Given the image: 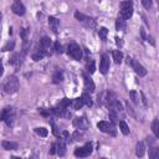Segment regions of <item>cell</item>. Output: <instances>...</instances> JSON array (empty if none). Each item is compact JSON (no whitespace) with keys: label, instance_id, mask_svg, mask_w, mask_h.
Returning <instances> with one entry per match:
<instances>
[{"label":"cell","instance_id":"obj_1","mask_svg":"<svg viewBox=\"0 0 159 159\" xmlns=\"http://www.w3.org/2000/svg\"><path fill=\"white\" fill-rule=\"evenodd\" d=\"M2 88L4 91L7 93V94H12V93H16L17 89H19V80L15 77V76H9L4 84H2Z\"/></svg>","mask_w":159,"mask_h":159},{"label":"cell","instance_id":"obj_2","mask_svg":"<svg viewBox=\"0 0 159 159\" xmlns=\"http://www.w3.org/2000/svg\"><path fill=\"white\" fill-rule=\"evenodd\" d=\"M133 15V4L130 0H124L120 2V11H119V17L128 20Z\"/></svg>","mask_w":159,"mask_h":159},{"label":"cell","instance_id":"obj_3","mask_svg":"<svg viewBox=\"0 0 159 159\" xmlns=\"http://www.w3.org/2000/svg\"><path fill=\"white\" fill-rule=\"evenodd\" d=\"M1 119H2L9 127H12V125H14V120H15V111H14L11 107L4 108L2 113H1Z\"/></svg>","mask_w":159,"mask_h":159},{"label":"cell","instance_id":"obj_4","mask_svg":"<svg viewBox=\"0 0 159 159\" xmlns=\"http://www.w3.org/2000/svg\"><path fill=\"white\" fill-rule=\"evenodd\" d=\"M97 128L103 133H107V134H111V135H116V127H114L113 122L101 120V122L97 123Z\"/></svg>","mask_w":159,"mask_h":159},{"label":"cell","instance_id":"obj_5","mask_svg":"<svg viewBox=\"0 0 159 159\" xmlns=\"http://www.w3.org/2000/svg\"><path fill=\"white\" fill-rule=\"evenodd\" d=\"M127 63L132 66V68L134 70V72H135L138 76L143 77V76H145V75H147V70H145V68H144V66H142L138 61H135V60H133V58L128 57V58H127Z\"/></svg>","mask_w":159,"mask_h":159},{"label":"cell","instance_id":"obj_6","mask_svg":"<svg viewBox=\"0 0 159 159\" xmlns=\"http://www.w3.org/2000/svg\"><path fill=\"white\" fill-rule=\"evenodd\" d=\"M67 53H68V56H71L76 61H80L82 57V51L77 43H70L67 47Z\"/></svg>","mask_w":159,"mask_h":159},{"label":"cell","instance_id":"obj_7","mask_svg":"<svg viewBox=\"0 0 159 159\" xmlns=\"http://www.w3.org/2000/svg\"><path fill=\"white\" fill-rule=\"evenodd\" d=\"M92 144L91 143H87L86 145L81 147V148H77L75 150V155L76 157H80V158H84V157H88L91 153H92Z\"/></svg>","mask_w":159,"mask_h":159},{"label":"cell","instance_id":"obj_8","mask_svg":"<svg viewBox=\"0 0 159 159\" xmlns=\"http://www.w3.org/2000/svg\"><path fill=\"white\" fill-rule=\"evenodd\" d=\"M75 17H76L80 22L84 24L86 26L93 27V26L96 25V22H94V20H93L92 17H88V16H86V15H83V14H81V12H78V11H76V12H75Z\"/></svg>","mask_w":159,"mask_h":159},{"label":"cell","instance_id":"obj_9","mask_svg":"<svg viewBox=\"0 0 159 159\" xmlns=\"http://www.w3.org/2000/svg\"><path fill=\"white\" fill-rule=\"evenodd\" d=\"M11 10H12L14 14H16V15H19V16L25 15V6H24V4H22L20 0H15V1L12 2Z\"/></svg>","mask_w":159,"mask_h":159},{"label":"cell","instance_id":"obj_10","mask_svg":"<svg viewBox=\"0 0 159 159\" xmlns=\"http://www.w3.org/2000/svg\"><path fill=\"white\" fill-rule=\"evenodd\" d=\"M73 125L77 128V129H87L89 123L88 120L86 119V117H76L73 119Z\"/></svg>","mask_w":159,"mask_h":159},{"label":"cell","instance_id":"obj_11","mask_svg":"<svg viewBox=\"0 0 159 159\" xmlns=\"http://www.w3.org/2000/svg\"><path fill=\"white\" fill-rule=\"evenodd\" d=\"M108 70H109V58L107 55H102L101 62H99V71H101V73L106 75L108 72Z\"/></svg>","mask_w":159,"mask_h":159},{"label":"cell","instance_id":"obj_12","mask_svg":"<svg viewBox=\"0 0 159 159\" xmlns=\"http://www.w3.org/2000/svg\"><path fill=\"white\" fill-rule=\"evenodd\" d=\"M22 57H24V53H16V55H14L11 58H10V63L14 66V67H20L21 66V63H22Z\"/></svg>","mask_w":159,"mask_h":159},{"label":"cell","instance_id":"obj_13","mask_svg":"<svg viewBox=\"0 0 159 159\" xmlns=\"http://www.w3.org/2000/svg\"><path fill=\"white\" fill-rule=\"evenodd\" d=\"M83 81H84V89L87 92H93L94 91V83H93V81L87 75H83Z\"/></svg>","mask_w":159,"mask_h":159},{"label":"cell","instance_id":"obj_14","mask_svg":"<svg viewBox=\"0 0 159 159\" xmlns=\"http://www.w3.org/2000/svg\"><path fill=\"white\" fill-rule=\"evenodd\" d=\"M50 45H51V40L48 39V37H42L41 40H40V50H42V51H45L46 52V50L47 48H50Z\"/></svg>","mask_w":159,"mask_h":159},{"label":"cell","instance_id":"obj_15","mask_svg":"<svg viewBox=\"0 0 159 159\" xmlns=\"http://www.w3.org/2000/svg\"><path fill=\"white\" fill-rule=\"evenodd\" d=\"M144 152H145L144 143L143 142L137 143V147H135V154H137V157H143L144 155Z\"/></svg>","mask_w":159,"mask_h":159},{"label":"cell","instance_id":"obj_16","mask_svg":"<svg viewBox=\"0 0 159 159\" xmlns=\"http://www.w3.org/2000/svg\"><path fill=\"white\" fill-rule=\"evenodd\" d=\"M48 25L52 29L53 32H57V29H58V20L56 17H48Z\"/></svg>","mask_w":159,"mask_h":159},{"label":"cell","instance_id":"obj_17","mask_svg":"<svg viewBox=\"0 0 159 159\" xmlns=\"http://www.w3.org/2000/svg\"><path fill=\"white\" fill-rule=\"evenodd\" d=\"M112 56H113V60H114L116 63H120L122 60H123V53H122L119 50H114V51L112 52Z\"/></svg>","mask_w":159,"mask_h":159},{"label":"cell","instance_id":"obj_18","mask_svg":"<svg viewBox=\"0 0 159 159\" xmlns=\"http://www.w3.org/2000/svg\"><path fill=\"white\" fill-rule=\"evenodd\" d=\"M1 145H2V148H4V149H6V150H14V149H16V148H17V144H16V143L6 142V140H4V142L1 143Z\"/></svg>","mask_w":159,"mask_h":159},{"label":"cell","instance_id":"obj_19","mask_svg":"<svg viewBox=\"0 0 159 159\" xmlns=\"http://www.w3.org/2000/svg\"><path fill=\"white\" fill-rule=\"evenodd\" d=\"M125 20L124 19H122V17H118L117 19V21H116V29L119 31V30H125Z\"/></svg>","mask_w":159,"mask_h":159},{"label":"cell","instance_id":"obj_20","mask_svg":"<svg viewBox=\"0 0 159 159\" xmlns=\"http://www.w3.org/2000/svg\"><path fill=\"white\" fill-rule=\"evenodd\" d=\"M83 104H84V103H83V101H82V98H81V97H80V98L73 99V101H72V103H71V106L73 107V109H75V111L81 109V107H82Z\"/></svg>","mask_w":159,"mask_h":159},{"label":"cell","instance_id":"obj_21","mask_svg":"<svg viewBox=\"0 0 159 159\" xmlns=\"http://www.w3.org/2000/svg\"><path fill=\"white\" fill-rule=\"evenodd\" d=\"M56 145H57V154L62 157L66 152V144L63 143V140H60L58 143H56Z\"/></svg>","mask_w":159,"mask_h":159},{"label":"cell","instance_id":"obj_22","mask_svg":"<svg viewBox=\"0 0 159 159\" xmlns=\"http://www.w3.org/2000/svg\"><path fill=\"white\" fill-rule=\"evenodd\" d=\"M152 130L154 133V135L157 138H159V120L158 119H154L153 123H152Z\"/></svg>","mask_w":159,"mask_h":159},{"label":"cell","instance_id":"obj_23","mask_svg":"<svg viewBox=\"0 0 159 159\" xmlns=\"http://www.w3.org/2000/svg\"><path fill=\"white\" fill-rule=\"evenodd\" d=\"M46 55V52L45 51H42V50H39L37 52H35L31 57H32V60L34 61H40V60H42L43 58V56Z\"/></svg>","mask_w":159,"mask_h":159},{"label":"cell","instance_id":"obj_24","mask_svg":"<svg viewBox=\"0 0 159 159\" xmlns=\"http://www.w3.org/2000/svg\"><path fill=\"white\" fill-rule=\"evenodd\" d=\"M119 129H120V132L123 133V134H129V127H128V124L124 122V120H120L119 122Z\"/></svg>","mask_w":159,"mask_h":159},{"label":"cell","instance_id":"obj_25","mask_svg":"<svg viewBox=\"0 0 159 159\" xmlns=\"http://www.w3.org/2000/svg\"><path fill=\"white\" fill-rule=\"evenodd\" d=\"M81 98H82V101H83V103H84L86 106H88V107H91V106H92V98L89 97V94L83 93V94L81 96Z\"/></svg>","mask_w":159,"mask_h":159},{"label":"cell","instance_id":"obj_26","mask_svg":"<svg viewBox=\"0 0 159 159\" xmlns=\"http://www.w3.org/2000/svg\"><path fill=\"white\" fill-rule=\"evenodd\" d=\"M35 133H36L37 135H40V137H46L48 132H47V129H46V128L41 127V128H35Z\"/></svg>","mask_w":159,"mask_h":159},{"label":"cell","instance_id":"obj_27","mask_svg":"<svg viewBox=\"0 0 159 159\" xmlns=\"http://www.w3.org/2000/svg\"><path fill=\"white\" fill-rule=\"evenodd\" d=\"M62 80H63V75H62V72L57 71V72L53 75V82H55V83H60V82H62Z\"/></svg>","mask_w":159,"mask_h":159},{"label":"cell","instance_id":"obj_28","mask_svg":"<svg viewBox=\"0 0 159 159\" xmlns=\"http://www.w3.org/2000/svg\"><path fill=\"white\" fill-rule=\"evenodd\" d=\"M107 34H108V30L106 27H101L98 30V36L102 39V40H106L107 39Z\"/></svg>","mask_w":159,"mask_h":159},{"label":"cell","instance_id":"obj_29","mask_svg":"<svg viewBox=\"0 0 159 159\" xmlns=\"http://www.w3.org/2000/svg\"><path fill=\"white\" fill-rule=\"evenodd\" d=\"M109 119H111V122L116 123L118 120V113L116 111H113V109H109Z\"/></svg>","mask_w":159,"mask_h":159},{"label":"cell","instance_id":"obj_30","mask_svg":"<svg viewBox=\"0 0 159 159\" xmlns=\"http://www.w3.org/2000/svg\"><path fill=\"white\" fill-rule=\"evenodd\" d=\"M149 157L150 158H159V148H152L149 150Z\"/></svg>","mask_w":159,"mask_h":159},{"label":"cell","instance_id":"obj_31","mask_svg":"<svg viewBox=\"0 0 159 159\" xmlns=\"http://www.w3.org/2000/svg\"><path fill=\"white\" fill-rule=\"evenodd\" d=\"M94 61L93 60H89L88 62H87V71L89 72V73H93L94 72Z\"/></svg>","mask_w":159,"mask_h":159},{"label":"cell","instance_id":"obj_32","mask_svg":"<svg viewBox=\"0 0 159 159\" xmlns=\"http://www.w3.org/2000/svg\"><path fill=\"white\" fill-rule=\"evenodd\" d=\"M129 96H130V98L133 99L134 103H138V102H139V96H138V93H137L135 91H130Z\"/></svg>","mask_w":159,"mask_h":159},{"label":"cell","instance_id":"obj_33","mask_svg":"<svg viewBox=\"0 0 159 159\" xmlns=\"http://www.w3.org/2000/svg\"><path fill=\"white\" fill-rule=\"evenodd\" d=\"M53 50H55L56 53H61V52H62V46H61V43H60L58 41L55 42V45H53Z\"/></svg>","mask_w":159,"mask_h":159},{"label":"cell","instance_id":"obj_34","mask_svg":"<svg viewBox=\"0 0 159 159\" xmlns=\"http://www.w3.org/2000/svg\"><path fill=\"white\" fill-rule=\"evenodd\" d=\"M29 29H22V31H21V37H22V40L24 41H27V34H29Z\"/></svg>","mask_w":159,"mask_h":159},{"label":"cell","instance_id":"obj_35","mask_svg":"<svg viewBox=\"0 0 159 159\" xmlns=\"http://www.w3.org/2000/svg\"><path fill=\"white\" fill-rule=\"evenodd\" d=\"M72 137H73V139H75V140H82V137H83V135H82V133H80L78 130H76V132L73 133V135H72Z\"/></svg>","mask_w":159,"mask_h":159},{"label":"cell","instance_id":"obj_36","mask_svg":"<svg viewBox=\"0 0 159 159\" xmlns=\"http://www.w3.org/2000/svg\"><path fill=\"white\" fill-rule=\"evenodd\" d=\"M142 4H143V6H144L145 9H150V6H152V0H142Z\"/></svg>","mask_w":159,"mask_h":159},{"label":"cell","instance_id":"obj_37","mask_svg":"<svg viewBox=\"0 0 159 159\" xmlns=\"http://www.w3.org/2000/svg\"><path fill=\"white\" fill-rule=\"evenodd\" d=\"M14 48V42H9L6 46L2 47V51H9V50H12Z\"/></svg>","mask_w":159,"mask_h":159},{"label":"cell","instance_id":"obj_38","mask_svg":"<svg viewBox=\"0 0 159 159\" xmlns=\"http://www.w3.org/2000/svg\"><path fill=\"white\" fill-rule=\"evenodd\" d=\"M56 152H57V145H56V144H52L51 150H50V154H55Z\"/></svg>","mask_w":159,"mask_h":159},{"label":"cell","instance_id":"obj_39","mask_svg":"<svg viewBox=\"0 0 159 159\" xmlns=\"http://www.w3.org/2000/svg\"><path fill=\"white\" fill-rule=\"evenodd\" d=\"M116 40H117V45L122 46V43H123V42H122V40H120V39H118V37H116Z\"/></svg>","mask_w":159,"mask_h":159},{"label":"cell","instance_id":"obj_40","mask_svg":"<svg viewBox=\"0 0 159 159\" xmlns=\"http://www.w3.org/2000/svg\"><path fill=\"white\" fill-rule=\"evenodd\" d=\"M158 4H159V0H158Z\"/></svg>","mask_w":159,"mask_h":159}]
</instances>
